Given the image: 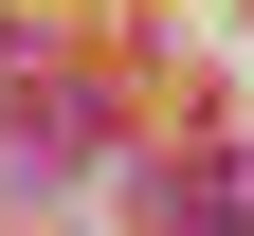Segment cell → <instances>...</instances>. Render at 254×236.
Instances as JSON below:
<instances>
[{"instance_id": "cell-1", "label": "cell", "mask_w": 254, "mask_h": 236, "mask_svg": "<svg viewBox=\"0 0 254 236\" xmlns=\"http://www.w3.org/2000/svg\"><path fill=\"white\" fill-rule=\"evenodd\" d=\"M127 236H254V163H236V146L145 163V182H127Z\"/></svg>"}]
</instances>
